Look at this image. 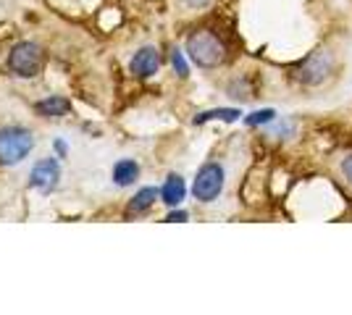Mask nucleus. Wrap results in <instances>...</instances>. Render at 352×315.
Returning <instances> with one entry per match:
<instances>
[{
  "label": "nucleus",
  "instance_id": "nucleus-7",
  "mask_svg": "<svg viewBox=\"0 0 352 315\" xmlns=\"http://www.w3.org/2000/svg\"><path fill=\"white\" fill-rule=\"evenodd\" d=\"M158 66H161L158 50L155 47H142L132 58V74L140 76V79H147V76H153L158 71Z\"/></svg>",
  "mask_w": 352,
  "mask_h": 315
},
{
  "label": "nucleus",
  "instance_id": "nucleus-4",
  "mask_svg": "<svg viewBox=\"0 0 352 315\" xmlns=\"http://www.w3.org/2000/svg\"><path fill=\"white\" fill-rule=\"evenodd\" d=\"M223 189V168L219 163H206L197 171V179L192 184V195L200 202H213Z\"/></svg>",
  "mask_w": 352,
  "mask_h": 315
},
{
  "label": "nucleus",
  "instance_id": "nucleus-8",
  "mask_svg": "<svg viewBox=\"0 0 352 315\" xmlns=\"http://www.w3.org/2000/svg\"><path fill=\"white\" fill-rule=\"evenodd\" d=\"M184 195H187L184 179H182V176H176V174H171V176L166 179V184H163V189H161L163 202H166L168 208H176V205L184 200Z\"/></svg>",
  "mask_w": 352,
  "mask_h": 315
},
{
  "label": "nucleus",
  "instance_id": "nucleus-6",
  "mask_svg": "<svg viewBox=\"0 0 352 315\" xmlns=\"http://www.w3.org/2000/svg\"><path fill=\"white\" fill-rule=\"evenodd\" d=\"M329 74V56L326 53H316V56H310L305 60V66L297 71V79L300 82H308V84H318L323 82Z\"/></svg>",
  "mask_w": 352,
  "mask_h": 315
},
{
  "label": "nucleus",
  "instance_id": "nucleus-15",
  "mask_svg": "<svg viewBox=\"0 0 352 315\" xmlns=\"http://www.w3.org/2000/svg\"><path fill=\"white\" fill-rule=\"evenodd\" d=\"M339 171H342L344 181H347V184H352V152L342 155V161H339Z\"/></svg>",
  "mask_w": 352,
  "mask_h": 315
},
{
  "label": "nucleus",
  "instance_id": "nucleus-17",
  "mask_svg": "<svg viewBox=\"0 0 352 315\" xmlns=\"http://www.w3.org/2000/svg\"><path fill=\"white\" fill-rule=\"evenodd\" d=\"M190 5H203V3H208V0H187Z\"/></svg>",
  "mask_w": 352,
  "mask_h": 315
},
{
  "label": "nucleus",
  "instance_id": "nucleus-11",
  "mask_svg": "<svg viewBox=\"0 0 352 315\" xmlns=\"http://www.w3.org/2000/svg\"><path fill=\"white\" fill-rule=\"evenodd\" d=\"M161 195L155 187H145V189H140L137 195H134V200L129 202V208H126V213H142V210H147L153 202H155V197Z\"/></svg>",
  "mask_w": 352,
  "mask_h": 315
},
{
  "label": "nucleus",
  "instance_id": "nucleus-1",
  "mask_svg": "<svg viewBox=\"0 0 352 315\" xmlns=\"http://www.w3.org/2000/svg\"><path fill=\"white\" fill-rule=\"evenodd\" d=\"M187 56L192 58V63H197L200 69H216L226 58V47L221 43L219 34L208 30L195 32L187 40Z\"/></svg>",
  "mask_w": 352,
  "mask_h": 315
},
{
  "label": "nucleus",
  "instance_id": "nucleus-12",
  "mask_svg": "<svg viewBox=\"0 0 352 315\" xmlns=\"http://www.w3.org/2000/svg\"><path fill=\"white\" fill-rule=\"evenodd\" d=\"M242 116L236 108H219V110H208V113H200L195 124H206V121H213V119H221V121H236Z\"/></svg>",
  "mask_w": 352,
  "mask_h": 315
},
{
  "label": "nucleus",
  "instance_id": "nucleus-2",
  "mask_svg": "<svg viewBox=\"0 0 352 315\" xmlns=\"http://www.w3.org/2000/svg\"><path fill=\"white\" fill-rule=\"evenodd\" d=\"M34 148L32 132L21 126H6L0 129V165H16L21 163L30 150Z\"/></svg>",
  "mask_w": 352,
  "mask_h": 315
},
{
  "label": "nucleus",
  "instance_id": "nucleus-13",
  "mask_svg": "<svg viewBox=\"0 0 352 315\" xmlns=\"http://www.w3.org/2000/svg\"><path fill=\"white\" fill-rule=\"evenodd\" d=\"M274 119H276V110H274V108H265V110H255L252 116H248L245 124H248V126H261V124H268V121H274Z\"/></svg>",
  "mask_w": 352,
  "mask_h": 315
},
{
  "label": "nucleus",
  "instance_id": "nucleus-5",
  "mask_svg": "<svg viewBox=\"0 0 352 315\" xmlns=\"http://www.w3.org/2000/svg\"><path fill=\"white\" fill-rule=\"evenodd\" d=\"M58 176H60L58 163L50 161V158H45V161H40V163L32 168V187H37L43 192H50V189H56Z\"/></svg>",
  "mask_w": 352,
  "mask_h": 315
},
{
  "label": "nucleus",
  "instance_id": "nucleus-14",
  "mask_svg": "<svg viewBox=\"0 0 352 315\" xmlns=\"http://www.w3.org/2000/svg\"><path fill=\"white\" fill-rule=\"evenodd\" d=\"M171 63H174V69H176V74H179V76L190 74L187 60H184V56H182V50H174V53H171Z\"/></svg>",
  "mask_w": 352,
  "mask_h": 315
},
{
  "label": "nucleus",
  "instance_id": "nucleus-10",
  "mask_svg": "<svg viewBox=\"0 0 352 315\" xmlns=\"http://www.w3.org/2000/svg\"><path fill=\"white\" fill-rule=\"evenodd\" d=\"M72 103L63 100V97H47L43 103H37V113L40 116H66Z\"/></svg>",
  "mask_w": 352,
  "mask_h": 315
},
{
  "label": "nucleus",
  "instance_id": "nucleus-16",
  "mask_svg": "<svg viewBox=\"0 0 352 315\" xmlns=\"http://www.w3.org/2000/svg\"><path fill=\"white\" fill-rule=\"evenodd\" d=\"M166 221H171V224H176V221H187V213H184V210H176V213H171Z\"/></svg>",
  "mask_w": 352,
  "mask_h": 315
},
{
  "label": "nucleus",
  "instance_id": "nucleus-3",
  "mask_svg": "<svg viewBox=\"0 0 352 315\" xmlns=\"http://www.w3.org/2000/svg\"><path fill=\"white\" fill-rule=\"evenodd\" d=\"M8 69L19 76H37L43 69V50L34 45V43H21L11 50L8 56Z\"/></svg>",
  "mask_w": 352,
  "mask_h": 315
},
{
  "label": "nucleus",
  "instance_id": "nucleus-9",
  "mask_svg": "<svg viewBox=\"0 0 352 315\" xmlns=\"http://www.w3.org/2000/svg\"><path fill=\"white\" fill-rule=\"evenodd\" d=\"M137 176H140V165L134 163V161H118L113 165V181H116L118 187H129V184L137 181Z\"/></svg>",
  "mask_w": 352,
  "mask_h": 315
}]
</instances>
